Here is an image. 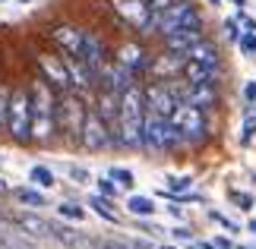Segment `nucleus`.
<instances>
[{"label":"nucleus","mask_w":256,"mask_h":249,"mask_svg":"<svg viewBox=\"0 0 256 249\" xmlns=\"http://www.w3.org/2000/svg\"><path fill=\"white\" fill-rule=\"evenodd\" d=\"M142 123H146V92L130 85L120 92V111H117V145L142 148Z\"/></svg>","instance_id":"1"},{"label":"nucleus","mask_w":256,"mask_h":249,"mask_svg":"<svg viewBox=\"0 0 256 249\" xmlns=\"http://www.w3.org/2000/svg\"><path fill=\"white\" fill-rule=\"evenodd\" d=\"M28 101H32V139L48 142L54 136V126H57V111H54V95H51L44 79L32 85Z\"/></svg>","instance_id":"2"},{"label":"nucleus","mask_w":256,"mask_h":249,"mask_svg":"<svg viewBox=\"0 0 256 249\" xmlns=\"http://www.w3.org/2000/svg\"><path fill=\"white\" fill-rule=\"evenodd\" d=\"M152 28L164 38V35L180 32V28H202V16H200V9H196L190 0H174L168 9L155 13Z\"/></svg>","instance_id":"3"},{"label":"nucleus","mask_w":256,"mask_h":249,"mask_svg":"<svg viewBox=\"0 0 256 249\" xmlns=\"http://www.w3.org/2000/svg\"><path fill=\"white\" fill-rule=\"evenodd\" d=\"M6 133L16 142L32 139V101H28L26 88H13L6 98Z\"/></svg>","instance_id":"4"},{"label":"nucleus","mask_w":256,"mask_h":249,"mask_svg":"<svg viewBox=\"0 0 256 249\" xmlns=\"http://www.w3.org/2000/svg\"><path fill=\"white\" fill-rule=\"evenodd\" d=\"M174 145H180V136H177L174 123L168 120V117L146 114V123H142V148H149V152H171Z\"/></svg>","instance_id":"5"},{"label":"nucleus","mask_w":256,"mask_h":249,"mask_svg":"<svg viewBox=\"0 0 256 249\" xmlns=\"http://www.w3.org/2000/svg\"><path fill=\"white\" fill-rule=\"evenodd\" d=\"M171 123L177 129V136H180V142H200V139L206 136V117H202V111L193 107V104H186V101H180L174 107Z\"/></svg>","instance_id":"6"},{"label":"nucleus","mask_w":256,"mask_h":249,"mask_svg":"<svg viewBox=\"0 0 256 249\" xmlns=\"http://www.w3.org/2000/svg\"><path fill=\"white\" fill-rule=\"evenodd\" d=\"M80 142L88 148V152H102L114 142L111 136V126H108L98 114H86V123H82V133H80Z\"/></svg>","instance_id":"7"},{"label":"nucleus","mask_w":256,"mask_h":249,"mask_svg":"<svg viewBox=\"0 0 256 249\" xmlns=\"http://www.w3.org/2000/svg\"><path fill=\"white\" fill-rule=\"evenodd\" d=\"M114 9H117V13H120L133 28H140V32H149L152 22H155V13L149 9V3H146V0H114Z\"/></svg>","instance_id":"8"},{"label":"nucleus","mask_w":256,"mask_h":249,"mask_svg":"<svg viewBox=\"0 0 256 249\" xmlns=\"http://www.w3.org/2000/svg\"><path fill=\"white\" fill-rule=\"evenodd\" d=\"M57 114H60V126H64V133L70 136V139H80L82 133V123H86V107L82 101L76 95H66L60 107H57Z\"/></svg>","instance_id":"9"},{"label":"nucleus","mask_w":256,"mask_h":249,"mask_svg":"<svg viewBox=\"0 0 256 249\" xmlns=\"http://www.w3.org/2000/svg\"><path fill=\"white\" fill-rule=\"evenodd\" d=\"M177 104H180V101H177L174 88L164 85V82H155L149 92H146V114H158V117H168V120H171V114H174Z\"/></svg>","instance_id":"10"},{"label":"nucleus","mask_w":256,"mask_h":249,"mask_svg":"<svg viewBox=\"0 0 256 249\" xmlns=\"http://www.w3.org/2000/svg\"><path fill=\"white\" fill-rule=\"evenodd\" d=\"M76 57H80V60L92 69L95 76L104 69V47H102V41H98L95 35H88V32H82V47H80V54H76Z\"/></svg>","instance_id":"11"},{"label":"nucleus","mask_w":256,"mask_h":249,"mask_svg":"<svg viewBox=\"0 0 256 249\" xmlns=\"http://www.w3.org/2000/svg\"><path fill=\"white\" fill-rule=\"evenodd\" d=\"M38 63H42L44 69V76L51 79L54 85H64V88H70V69H66V60H60V57H51V54H42L38 57Z\"/></svg>","instance_id":"12"},{"label":"nucleus","mask_w":256,"mask_h":249,"mask_svg":"<svg viewBox=\"0 0 256 249\" xmlns=\"http://www.w3.org/2000/svg\"><path fill=\"white\" fill-rule=\"evenodd\" d=\"M202 38V28H180V32H174V35H164V47H168L171 54H184L196 44Z\"/></svg>","instance_id":"13"},{"label":"nucleus","mask_w":256,"mask_h":249,"mask_svg":"<svg viewBox=\"0 0 256 249\" xmlns=\"http://www.w3.org/2000/svg\"><path fill=\"white\" fill-rule=\"evenodd\" d=\"M186 60H200L206 66H212V69H218V47H215L212 41H206V38H200L190 51H186Z\"/></svg>","instance_id":"14"},{"label":"nucleus","mask_w":256,"mask_h":249,"mask_svg":"<svg viewBox=\"0 0 256 249\" xmlns=\"http://www.w3.org/2000/svg\"><path fill=\"white\" fill-rule=\"evenodd\" d=\"M54 41L64 47L70 57L80 54V47H82V32L80 28H73V25H60V28H54Z\"/></svg>","instance_id":"15"},{"label":"nucleus","mask_w":256,"mask_h":249,"mask_svg":"<svg viewBox=\"0 0 256 249\" xmlns=\"http://www.w3.org/2000/svg\"><path fill=\"white\" fill-rule=\"evenodd\" d=\"M215 73L218 69H212V66H206L200 60H184V79L190 85H202V82H215Z\"/></svg>","instance_id":"16"},{"label":"nucleus","mask_w":256,"mask_h":249,"mask_svg":"<svg viewBox=\"0 0 256 249\" xmlns=\"http://www.w3.org/2000/svg\"><path fill=\"white\" fill-rule=\"evenodd\" d=\"M66 69H70V82L76 88H88V85L95 82V73L80 60V57H66Z\"/></svg>","instance_id":"17"},{"label":"nucleus","mask_w":256,"mask_h":249,"mask_svg":"<svg viewBox=\"0 0 256 249\" xmlns=\"http://www.w3.org/2000/svg\"><path fill=\"white\" fill-rule=\"evenodd\" d=\"M104 79H108V88H111V92H117V95H120L124 88L133 85V73H130L126 66H120V63L108 66V69H104Z\"/></svg>","instance_id":"18"},{"label":"nucleus","mask_w":256,"mask_h":249,"mask_svg":"<svg viewBox=\"0 0 256 249\" xmlns=\"http://www.w3.org/2000/svg\"><path fill=\"white\" fill-rule=\"evenodd\" d=\"M184 60L186 57L184 54H164V57H158V60L152 63V76H158V79H168V76H174L177 69H184Z\"/></svg>","instance_id":"19"},{"label":"nucleus","mask_w":256,"mask_h":249,"mask_svg":"<svg viewBox=\"0 0 256 249\" xmlns=\"http://www.w3.org/2000/svg\"><path fill=\"white\" fill-rule=\"evenodd\" d=\"M117 63L126 66L130 73L142 69V66H146V54H142V47H140V44H124V47H120V54H117Z\"/></svg>","instance_id":"20"},{"label":"nucleus","mask_w":256,"mask_h":249,"mask_svg":"<svg viewBox=\"0 0 256 249\" xmlns=\"http://www.w3.org/2000/svg\"><path fill=\"white\" fill-rule=\"evenodd\" d=\"M19 227H22L26 234H32V237H51V224H48L44 218H38V215H19Z\"/></svg>","instance_id":"21"},{"label":"nucleus","mask_w":256,"mask_h":249,"mask_svg":"<svg viewBox=\"0 0 256 249\" xmlns=\"http://www.w3.org/2000/svg\"><path fill=\"white\" fill-rule=\"evenodd\" d=\"M16 199L28 208H44L48 205V196L42 193V189H32V186H19L16 189Z\"/></svg>","instance_id":"22"},{"label":"nucleus","mask_w":256,"mask_h":249,"mask_svg":"<svg viewBox=\"0 0 256 249\" xmlns=\"http://www.w3.org/2000/svg\"><path fill=\"white\" fill-rule=\"evenodd\" d=\"M126 212L136 218H149V215H155V202L149 196H130L126 199Z\"/></svg>","instance_id":"23"},{"label":"nucleus","mask_w":256,"mask_h":249,"mask_svg":"<svg viewBox=\"0 0 256 249\" xmlns=\"http://www.w3.org/2000/svg\"><path fill=\"white\" fill-rule=\"evenodd\" d=\"M88 208L98 215V218H104V221H111V224H117V215H114V208H111V199H104V196H88Z\"/></svg>","instance_id":"24"},{"label":"nucleus","mask_w":256,"mask_h":249,"mask_svg":"<svg viewBox=\"0 0 256 249\" xmlns=\"http://www.w3.org/2000/svg\"><path fill=\"white\" fill-rule=\"evenodd\" d=\"M28 180H32L38 189H51L57 180H54V171L51 167H44V164H35L32 171H28Z\"/></svg>","instance_id":"25"},{"label":"nucleus","mask_w":256,"mask_h":249,"mask_svg":"<svg viewBox=\"0 0 256 249\" xmlns=\"http://www.w3.org/2000/svg\"><path fill=\"white\" fill-rule=\"evenodd\" d=\"M190 186H193V177H168V199H177V196H184V193H190Z\"/></svg>","instance_id":"26"},{"label":"nucleus","mask_w":256,"mask_h":249,"mask_svg":"<svg viewBox=\"0 0 256 249\" xmlns=\"http://www.w3.org/2000/svg\"><path fill=\"white\" fill-rule=\"evenodd\" d=\"M253 136H256V104L247 111V117H244V126H240V145H247Z\"/></svg>","instance_id":"27"},{"label":"nucleus","mask_w":256,"mask_h":249,"mask_svg":"<svg viewBox=\"0 0 256 249\" xmlns=\"http://www.w3.org/2000/svg\"><path fill=\"white\" fill-rule=\"evenodd\" d=\"M57 215L66 218V221H82V218H86V208H80L76 202H60V205H57Z\"/></svg>","instance_id":"28"},{"label":"nucleus","mask_w":256,"mask_h":249,"mask_svg":"<svg viewBox=\"0 0 256 249\" xmlns=\"http://www.w3.org/2000/svg\"><path fill=\"white\" fill-rule=\"evenodd\" d=\"M108 177H111V180H114L117 186H126V189H130V186L136 183V177H133L130 171H126V167H111V171H108Z\"/></svg>","instance_id":"29"},{"label":"nucleus","mask_w":256,"mask_h":249,"mask_svg":"<svg viewBox=\"0 0 256 249\" xmlns=\"http://www.w3.org/2000/svg\"><path fill=\"white\" fill-rule=\"evenodd\" d=\"M98 196H104V199H114L117 196V183L111 180V177H98Z\"/></svg>","instance_id":"30"},{"label":"nucleus","mask_w":256,"mask_h":249,"mask_svg":"<svg viewBox=\"0 0 256 249\" xmlns=\"http://www.w3.org/2000/svg\"><path fill=\"white\" fill-rule=\"evenodd\" d=\"M238 44H240V51H244V54H250V57H253V54H256V32H244V35L238 38Z\"/></svg>","instance_id":"31"},{"label":"nucleus","mask_w":256,"mask_h":249,"mask_svg":"<svg viewBox=\"0 0 256 249\" xmlns=\"http://www.w3.org/2000/svg\"><path fill=\"white\" fill-rule=\"evenodd\" d=\"M224 35H228L231 41H238V38L244 35V32H240V22H238V19H224Z\"/></svg>","instance_id":"32"},{"label":"nucleus","mask_w":256,"mask_h":249,"mask_svg":"<svg viewBox=\"0 0 256 249\" xmlns=\"http://www.w3.org/2000/svg\"><path fill=\"white\" fill-rule=\"evenodd\" d=\"M66 174H70V180H76V183H88V171H86V167H70Z\"/></svg>","instance_id":"33"},{"label":"nucleus","mask_w":256,"mask_h":249,"mask_svg":"<svg viewBox=\"0 0 256 249\" xmlns=\"http://www.w3.org/2000/svg\"><path fill=\"white\" fill-rule=\"evenodd\" d=\"M238 22L244 25V32H256V19L247 16V13H238Z\"/></svg>","instance_id":"34"},{"label":"nucleus","mask_w":256,"mask_h":249,"mask_svg":"<svg viewBox=\"0 0 256 249\" xmlns=\"http://www.w3.org/2000/svg\"><path fill=\"white\" fill-rule=\"evenodd\" d=\"M209 218H212V221H218L222 227H228V231H238V224H234V221H228V218H224V215H218V212H209Z\"/></svg>","instance_id":"35"},{"label":"nucleus","mask_w":256,"mask_h":249,"mask_svg":"<svg viewBox=\"0 0 256 249\" xmlns=\"http://www.w3.org/2000/svg\"><path fill=\"white\" fill-rule=\"evenodd\" d=\"M146 3H149L152 13H162V9H168V6L174 3V0H146Z\"/></svg>","instance_id":"36"},{"label":"nucleus","mask_w":256,"mask_h":249,"mask_svg":"<svg viewBox=\"0 0 256 249\" xmlns=\"http://www.w3.org/2000/svg\"><path fill=\"white\" fill-rule=\"evenodd\" d=\"M231 199H234L238 205H244V208H250V205H253V199H250L247 193H231Z\"/></svg>","instance_id":"37"},{"label":"nucleus","mask_w":256,"mask_h":249,"mask_svg":"<svg viewBox=\"0 0 256 249\" xmlns=\"http://www.w3.org/2000/svg\"><path fill=\"white\" fill-rule=\"evenodd\" d=\"M0 129H6V95H0Z\"/></svg>","instance_id":"38"},{"label":"nucleus","mask_w":256,"mask_h":249,"mask_svg":"<svg viewBox=\"0 0 256 249\" xmlns=\"http://www.w3.org/2000/svg\"><path fill=\"white\" fill-rule=\"evenodd\" d=\"M244 98H247V101H256V79H250V85L244 88Z\"/></svg>","instance_id":"39"},{"label":"nucleus","mask_w":256,"mask_h":249,"mask_svg":"<svg viewBox=\"0 0 256 249\" xmlns=\"http://www.w3.org/2000/svg\"><path fill=\"white\" fill-rule=\"evenodd\" d=\"M174 237H177V240H190V231H186V227H177Z\"/></svg>","instance_id":"40"},{"label":"nucleus","mask_w":256,"mask_h":249,"mask_svg":"<svg viewBox=\"0 0 256 249\" xmlns=\"http://www.w3.org/2000/svg\"><path fill=\"white\" fill-rule=\"evenodd\" d=\"M215 246H218V249H231V243L224 240V237H218V240H215Z\"/></svg>","instance_id":"41"},{"label":"nucleus","mask_w":256,"mask_h":249,"mask_svg":"<svg viewBox=\"0 0 256 249\" xmlns=\"http://www.w3.org/2000/svg\"><path fill=\"white\" fill-rule=\"evenodd\" d=\"M196 249H218V246H209V243H200V246H196Z\"/></svg>","instance_id":"42"},{"label":"nucleus","mask_w":256,"mask_h":249,"mask_svg":"<svg viewBox=\"0 0 256 249\" xmlns=\"http://www.w3.org/2000/svg\"><path fill=\"white\" fill-rule=\"evenodd\" d=\"M231 3H234V6H244V3H247V0H231Z\"/></svg>","instance_id":"43"},{"label":"nucleus","mask_w":256,"mask_h":249,"mask_svg":"<svg viewBox=\"0 0 256 249\" xmlns=\"http://www.w3.org/2000/svg\"><path fill=\"white\" fill-rule=\"evenodd\" d=\"M209 3H212V6H222V0H209Z\"/></svg>","instance_id":"44"},{"label":"nucleus","mask_w":256,"mask_h":249,"mask_svg":"<svg viewBox=\"0 0 256 249\" xmlns=\"http://www.w3.org/2000/svg\"><path fill=\"white\" fill-rule=\"evenodd\" d=\"M0 193H6V183L4 180H0Z\"/></svg>","instance_id":"45"},{"label":"nucleus","mask_w":256,"mask_h":249,"mask_svg":"<svg viewBox=\"0 0 256 249\" xmlns=\"http://www.w3.org/2000/svg\"><path fill=\"white\" fill-rule=\"evenodd\" d=\"M19 3H32V0H19Z\"/></svg>","instance_id":"46"},{"label":"nucleus","mask_w":256,"mask_h":249,"mask_svg":"<svg viewBox=\"0 0 256 249\" xmlns=\"http://www.w3.org/2000/svg\"><path fill=\"white\" fill-rule=\"evenodd\" d=\"M234 249H247V246H234Z\"/></svg>","instance_id":"47"},{"label":"nucleus","mask_w":256,"mask_h":249,"mask_svg":"<svg viewBox=\"0 0 256 249\" xmlns=\"http://www.w3.org/2000/svg\"><path fill=\"white\" fill-rule=\"evenodd\" d=\"M250 227H253V231H256V221H253V224H250Z\"/></svg>","instance_id":"48"},{"label":"nucleus","mask_w":256,"mask_h":249,"mask_svg":"<svg viewBox=\"0 0 256 249\" xmlns=\"http://www.w3.org/2000/svg\"><path fill=\"white\" fill-rule=\"evenodd\" d=\"M162 249H171V246H162Z\"/></svg>","instance_id":"49"}]
</instances>
